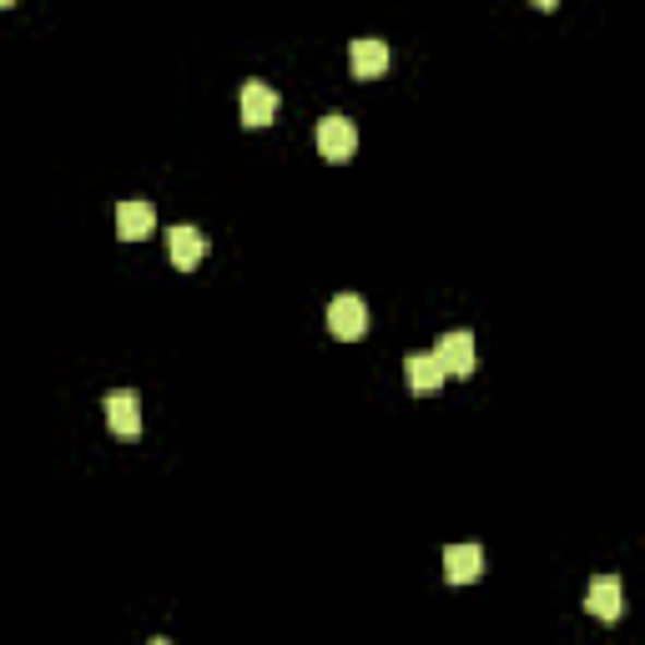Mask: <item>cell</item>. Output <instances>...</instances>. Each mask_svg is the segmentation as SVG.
<instances>
[{"mask_svg": "<svg viewBox=\"0 0 645 645\" xmlns=\"http://www.w3.org/2000/svg\"><path fill=\"white\" fill-rule=\"evenodd\" d=\"M348 67H354V76H358V81L383 76V71H389V46H383L379 36H358V40H348Z\"/></svg>", "mask_w": 645, "mask_h": 645, "instance_id": "8992f818", "label": "cell"}, {"mask_svg": "<svg viewBox=\"0 0 645 645\" xmlns=\"http://www.w3.org/2000/svg\"><path fill=\"white\" fill-rule=\"evenodd\" d=\"M329 329H333V338H343V343L363 338V333H369V303H363L358 292H338L329 303Z\"/></svg>", "mask_w": 645, "mask_h": 645, "instance_id": "6da1fadb", "label": "cell"}, {"mask_svg": "<svg viewBox=\"0 0 645 645\" xmlns=\"http://www.w3.org/2000/svg\"><path fill=\"white\" fill-rule=\"evenodd\" d=\"M318 152H323V162H348L358 152V127L348 117H323L318 121Z\"/></svg>", "mask_w": 645, "mask_h": 645, "instance_id": "7a4b0ae2", "label": "cell"}, {"mask_svg": "<svg viewBox=\"0 0 645 645\" xmlns=\"http://www.w3.org/2000/svg\"><path fill=\"white\" fill-rule=\"evenodd\" d=\"M434 354L454 379H469V373H475V333H444V338L434 343Z\"/></svg>", "mask_w": 645, "mask_h": 645, "instance_id": "5b68a950", "label": "cell"}, {"mask_svg": "<svg viewBox=\"0 0 645 645\" xmlns=\"http://www.w3.org/2000/svg\"><path fill=\"white\" fill-rule=\"evenodd\" d=\"M142 398L132 394V389H111L106 394V423H111V434H121V439H136L142 434Z\"/></svg>", "mask_w": 645, "mask_h": 645, "instance_id": "277c9868", "label": "cell"}, {"mask_svg": "<svg viewBox=\"0 0 645 645\" xmlns=\"http://www.w3.org/2000/svg\"><path fill=\"white\" fill-rule=\"evenodd\" d=\"M404 373H408V389H414V394H434L439 383L449 379V369L439 363V354H408Z\"/></svg>", "mask_w": 645, "mask_h": 645, "instance_id": "9c48e42d", "label": "cell"}, {"mask_svg": "<svg viewBox=\"0 0 645 645\" xmlns=\"http://www.w3.org/2000/svg\"><path fill=\"white\" fill-rule=\"evenodd\" d=\"M238 117L242 127H267V121L277 117V92L267 86V81H242V92H238Z\"/></svg>", "mask_w": 645, "mask_h": 645, "instance_id": "3957f363", "label": "cell"}, {"mask_svg": "<svg viewBox=\"0 0 645 645\" xmlns=\"http://www.w3.org/2000/svg\"><path fill=\"white\" fill-rule=\"evenodd\" d=\"M585 610H590L595 620H620V580L616 575H595L590 590H585Z\"/></svg>", "mask_w": 645, "mask_h": 645, "instance_id": "30bf717a", "label": "cell"}, {"mask_svg": "<svg viewBox=\"0 0 645 645\" xmlns=\"http://www.w3.org/2000/svg\"><path fill=\"white\" fill-rule=\"evenodd\" d=\"M485 575V550L479 545H449L444 550V580L449 585H475Z\"/></svg>", "mask_w": 645, "mask_h": 645, "instance_id": "52a82bcc", "label": "cell"}, {"mask_svg": "<svg viewBox=\"0 0 645 645\" xmlns=\"http://www.w3.org/2000/svg\"><path fill=\"white\" fill-rule=\"evenodd\" d=\"M146 645H171V641H162V635H157V641H146Z\"/></svg>", "mask_w": 645, "mask_h": 645, "instance_id": "7c38bea8", "label": "cell"}, {"mask_svg": "<svg viewBox=\"0 0 645 645\" xmlns=\"http://www.w3.org/2000/svg\"><path fill=\"white\" fill-rule=\"evenodd\" d=\"M152 227H157V212H152V202H142V198L117 202V232H121V242L146 238Z\"/></svg>", "mask_w": 645, "mask_h": 645, "instance_id": "ba28073f", "label": "cell"}, {"mask_svg": "<svg viewBox=\"0 0 645 645\" xmlns=\"http://www.w3.org/2000/svg\"><path fill=\"white\" fill-rule=\"evenodd\" d=\"M167 248H171V263L182 267V273H187V267H198L202 258H207V238H202L198 227H187V223L167 232Z\"/></svg>", "mask_w": 645, "mask_h": 645, "instance_id": "8fae6325", "label": "cell"}]
</instances>
